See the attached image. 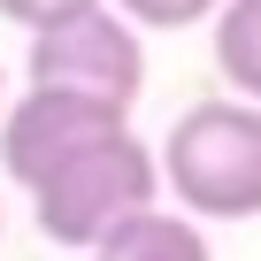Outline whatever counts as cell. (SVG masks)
<instances>
[{
  "instance_id": "2",
  "label": "cell",
  "mask_w": 261,
  "mask_h": 261,
  "mask_svg": "<svg viewBox=\"0 0 261 261\" xmlns=\"http://www.w3.org/2000/svg\"><path fill=\"white\" fill-rule=\"evenodd\" d=\"M162 200V169L154 154L130 139V130H115V139H92L85 154L54 162L39 185H31V223L46 246H69V253H92L123 215H139Z\"/></svg>"
},
{
  "instance_id": "5",
  "label": "cell",
  "mask_w": 261,
  "mask_h": 261,
  "mask_svg": "<svg viewBox=\"0 0 261 261\" xmlns=\"http://www.w3.org/2000/svg\"><path fill=\"white\" fill-rule=\"evenodd\" d=\"M92 261H215V253H207L200 215L154 200V207H139V215H123V223L92 246Z\"/></svg>"
},
{
  "instance_id": "7",
  "label": "cell",
  "mask_w": 261,
  "mask_h": 261,
  "mask_svg": "<svg viewBox=\"0 0 261 261\" xmlns=\"http://www.w3.org/2000/svg\"><path fill=\"white\" fill-rule=\"evenodd\" d=\"M115 16H130L139 31H192V23H207L223 0H108Z\"/></svg>"
},
{
  "instance_id": "9",
  "label": "cell",
  "mask_w": 261,
  "mask_h": 261,
  "mask_svg": "<svg viewBox=\"0 0 261 261\" xmlns=\"http://www.w3.org/2000/svg\"><path fill=\"white\" fill-rule=\"evenodd\" d=\"M0 108H8V77H0Z\"/></svg>"
},
{
  "instance_id": "1",
  "label": "cell",
  "mask_w": 261,
  "mask_h": 261,
  "mask_svg": "<svg viewBox=\"0 0 261 261\" xmlns=\"http://www.w3.org/2000/svg\"><path fill=\"white\" fill-rule=\"evenodd\" d=\"M185 215L253 223L261 215V100H192L154 154Z\"/></svg>"
},
{
  "instance_id": "6",
  "label": "cell",
  "mask_w": 261,
  "mask_h": 261,
  "mask_svg": "<svg viewBox=\"0 0 261 261\" xmlns=\"http://www.w3.org/2000/svg\"><path fill=\"white\" fill-rule=\"evenodd\" d=\"M215 23V69L238 85V100H261V0H223Z\"/></svg>"
},
{
  "instance_id": "10",
  "label": "cell",
  "mask_w": 261,
  "mask_h": 261,
  "mask_svg": "<svg viewBox=\"0 0 261 261\" xmlns=\"http://www.w3.org/2000/svg\"><path fill=\"white\" fill-rule=\"evenodd\" d=\"M0 230H8V215H0Z\"/></svg>"
},
{
  "instance_id": "4",
  "label": "cell",
  "mask_w": 261,
  "mask_h": 261,
  "mask_svg": "<svg viewBox=\"0 0 261 261\" xmlns=\"http://www.w3.org/2000/svg\"><path fill=\"white\" fill-rule=\"evenodd\" d=\"M115 130H130L123 108L85 100V92H54V85H23L8 108H0V169L31 192L54 162L85 154L92 139H115Z\"/></svg>"
},
{
  "instance_id": "3",
  "label": "cell",
  "mask_w": 261,
  "mask_h": 261,
  "mask_svg": "<svg viewBox=\"0 0 261 261\" xmlns=\"http://www.w3.org/2000/svg\"><path fill=\"white\" fill-rule=\"evenodd\" d=\"M31 85H54V92H85V100H108V108H139L146 92V39L130 16H115L108 0L100 8H77L46 31H31Z\"/></svg>"
},
{
  "instance_id": "8",
  "label": "cell",
  "mask_w": 261,
  "mask_h": 261,
  "mask_svg": "<svg viewBox=\"0 0 261 261\" xmlns=\"http://www.w3.org/2000/svg\"><path fill=\"white\" fill-rule=\"evenodd\" d=\"M77 8H100V0H0V23H23V31H46Z\"/></svg>"
}]
</instances>
